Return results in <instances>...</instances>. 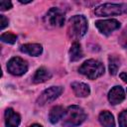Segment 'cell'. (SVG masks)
Segmentation results:
<instances>
[{
  "mask_svg": "<svg viewBox=\"0 0 127 127\" xmlns=\"http://www.w3.org/2000/svg\"><path fill=\"white\" fill-rule=\"evenodd\" d=\"M87 20L82 15L72 16L68 20L67 35L72 40H78L82 38L87 32Z\"/></svg>",
  "mask_w": 127,
  "mask_h": 127,
  "instance_id": "1",
  "label": "cell"
},
{
  "mask_svg": "<svg viewBox=\"0 0 127 127\" xmlns=\"http://www.w3.org/2000/svg\"><path fill=\"white\" fill-rule=\"evenodd\" d=\"M85 111L78 105H70L66 108L63 117V125L65 127H76L86 119Z\"/></svg>",
  "mask_w": 127,
  "mask_h": 127,
  "instance_id": "2",
  "label": "cell"
},
{
  "mask_svg": "<svg viewBox=\"0 0 127 127\" xmlns=\"http://www.w3.org/2000/svg\"><path fill=\"white\" fill-rule=\"evenodd\" d=\"M78 71L89 79H96L104 73V65L101 62L94 59H90L85 61L79 66Z\"/></svg>",
  "mask_w": 127,
  "mask_h": 127,
  "instance_id": "3",
  "label": "cell"
},
{
  "mask_svg": "<svg viewBox=\"0 0 127 127\" xmlns=\"http://www.w3.org/2000/svg\"><path fill=\"white\" fill-rule=\"evenodd\" d=\"M94 13L98 17H108L127 13V4H116V3H105L95 8Z\"/></svg>",
  "mask_w": 127,
  "mask_h": 127,
  "instance_id": "4",
  "label": "cell"
},
{
  "mask_svg": "<svg viewBox=\"0 0 127 127\" xmlns=\"http://www.w3.org/2000/svg\"><path fill=\"white\" fill-rule=\"evenodd\" d=\"M64 13L60 8H51L48 10L44 17V22L47 26L53 27V28H59L63 27L64 24Z\"/></svg>",
  "mask_w": 127,
  "mask_h": 127,
  "instance_id": "5",
  "label": "cell"
},
{
  "mask_svg": "<svg viewBox=\"0 0 127 127\" xmlns=\"http://www.w3.org/2000/svg\"><path fill=\"white\" fill-rule=\"evenodd\" d=\"M7 69L11 74L20 76L27 72L28 64L19 57H13L7 64Z\"/></svg>",
  "mask_w": 127,
  "mask_h": 127,
  "instance_id": "6",
  "label": "cell"
},
{
  "mask_svg": "<svg viewBox=\"0 0 127 127\" xmlns=\"http://www.w3.org/2000/svg\"><path fill=\"white\" fill-rule=\"evenodd\" d=\"M63 90L64 88L62 86H51L41 93L37 99V103L39 105H45L47 103L53 102L62 94Z\"/></svg>",
  "mask_w": 127,
  "mask_h": 127,
  "instance_id": "7",
  "label": "cell"
},
{
  "mask_svg": "<svg viewBox=\"0 0 127 127\" xmlns=\"http://www.w3.org/2000/svg\"><path fill=\"white\" fill-rule=\"evenodd\" d=\"M95 26L101 34H103L105 36H108L113 31L119 29L121 25H120V22L117 21L116 19H107V20H98V21H96Z\"/></svg>",
  "mask_w": 127,
  "mask_h": 127,
  "instance_id": "8",
  "label": "cell"
},
{
  "mask_svg": "<svg viewBox=\"0 0 127 127\" xmlns=\"http://www.w3.org/2000/svg\"><path fill=\"white\" fill-rule=\"evenodd\" d=\"M125 99V91L122 86L115 85L108 92V101L112 105H116L121 103Z\"/></svg>",
  "mask_w": 127,
  "mask_h": 127,
  "instance_id": "9",
  "label": "cell"
},
{
  "mask_svg": "<svg viewBox=\"0 0 127 127\" xmlns=\"http://www.w3.org/2000/svg\"><path fill=\"white\" fill-rule=\"evenodd\" d=\"M21 123L20 115L15 112L12 108L5 110V125L6 127H18Z\"/></svg>",
  "mask_w": 127,
  "mask_h": 127,
  "instance_id": "10",
  "label": "cell"
},
{
  "mask_svg": "<svg viewBox=\"0 0 127 127\" xmlns=\"http://www.w3.org/2000/svg\"><path fill=\"white\" fill-rule=\"evenodd\" d=\"M71 88L77 97H86L90 94V87L84 82L74 81L71 83Z\"/></svg>",
  "mask_w": 127,
  "mask_h": 127,
  "instance_id": "11",
  "label": "cell"
},
{
  "mask_svg": "<svg viewBox=\"0 0 127 127\" xmlns=\"http://www.w3.org/2000/svg\"><path fill=\"white\" fill-rule=\"evenodd\" d=\"M20 51L24 54H27L32 57H38L43 53V47L40 44H25L21 46Z\"/></svg>",
  "mask_w": 127,
  "mask_h": 127,
  "instance_id": "12",
  "label": "cell"
},
{
  "mask_svg": "<svg viewBox=\"0 0 127 127\" xmlns=\"http://www.w3.org/2000/svg\"><path fill=\"white\" fill-rule=\"evenodd\" d=\"M51 77H52V73L45 66H41L36 70L33 77V81L35 83H42L49 80Z\"/></svg>",
  "mask_w": 127,
  "mask_h": 127,
  "instance_id": "13",
  "label": "cell"
},
{
  "mask_svg": "<svg viewBox=\"0 0 127 127\" xmlns=\"http://www.w3.org/2000/svg\"><path fill=\"white\" fill-rule=\"evenodd\" d=\"M64 113H65V110L64 109L63 106H60V105L54 106L49 112V120H50V122L52 124H56L57 122L60 121V119H63Z\"/></svg>",
  "mask_w": 127,
  "mask_h": 127,
  "instance_id": "14",
  "label": "cell"
},
{
  "mask_svg": "<svg viewBox=\"0 0 127 127\" xmlns=\"http://www.w3.org/2000/svg\"><path fill=\"white\" fill-rule=\"evenodd\" d=\"M98 120L103 127H115L114 117L111 114V112H109L107 110H103L99 113Z\"/></svg>",
  "mask_w": 127,
  "mask_h": 127,
  "instance_id": "15",
  "label": "cell"
},
{
  "mask_svg": "<svg viewBox=\"0 0 127 127\" xmlns=\"http://www.w3.org/2000/svg\"><path fill=\"white\" fill-rule=\"evenodd\" d=\"M82 57H83V53H82L80 44L77 42H74L69 49V60L71 62H76L80 60Z\"/></svg>",
  "mask_w": 127,
  "mask_h": 127,
  "instance_id": "16",
  "label": "cell"
},
{
  "mask_svg": "<svg viewBox=\"0 0 127 127\" xmlns=\"http://www.w3.org/2000/svg\"><path fill=\"white\" fill-rule=\"evenodd\" d=\"M108 62H109V72L110 74L115 75L120 66V59L113 55L108 58Z\"/></svg>",
  "mask_w": 127,
  "mask_h": 127,
  "instance_id": "17",
  "label": "cell"
},
{
  "mask_svg": "<svg viewBox=\"0 0 127 127\" xmlns=\"http://www.w3.org/2000/svg\"><path fill=\"white\" fill-rule=\"evenodd\" d=\"M0 40L3 42V43H7V44H15L16 41H17V36L13 33H3L0 37Z\"/></svg>",
  "mask_w": 127,
  "mask_h": 127,
  "instance_id": "18",
  "label": "cell"
},
{
  "mask_svg": "<svg viewBox=\"0 0 127 127\" xmlns=\"http://www.w3.org/2000/svg\"><path fill=\"white\" fill-rule=\"evenodd\" d=\"M119 127H127V110H123L118 115Z\"/></svg>",
  "mask_w": 127,
  "mask_h": 127,
  "instance_id": "19",
  "label": "cell"
},
{
  "mask_svg": "<svg viewBox=\"0 0 127 127\" xmlns=\"http://www.w3.org/2000/svg\"><path fill=\"white\" fill-rule=\"evenodd\" d=\"M12 8V3L9 0H1L0 1V10L1 11H6Z\"/></svg>",
  "mask_w": 127,
  "mask_h": 127,
  "instance_id": "20",
  "label": "cell"
},
{
  "mask_svg": "<svg viewBox=\"0 0 127 127\" xmlns=\"http://www.w3.org/2000/svg\"><path fill=\"white\" fill-rule=\"evenodd\" d=\"M0 21H1V25H0V28L1 30H4L8 25H9V20L4 16V15H0Z\"/></svg>",
  "mask_w": 127,
  "mask_h": 127,
  "instance_id": "21",
  "label": "cell"
},
{
  "mask_svg": "<svg viewBox=\"0 0 127 127\" xmlns=\"http://www.w3.org/2000/svg\"><path fill=\"white\" fill-rule=\"evenodd\" d=\"M120 78H121L124 82L127 83V72H121V73H120Z\"/></svg>",
  "mask_w": 127,
  "mask_h": 127,
  "instance_id": "22",
  "label": "cell"
},
{
  "mask_svg": "<svg viewBox=\"0 0 127 127\" xmlns=\"http://www.w3.org/2000/svg\"><path fill=\"white\" fill-rule=\"evenodd\" d=\"M19 2L20 3H22V4H28V3H31L32 1L30 0V1H23V0H19Z\"/></svg>",
  "mask_w": 127,
  "mask_h": 127,
  "instance_id": "23",
  "label": "cell"
},
{
  "mask_svg": "<svg viewBox=\"0 0 127 127\" xmlns=\"http://www.w3.org/2000/svg\"><path fill=\"white\" fill-rule=\"evenodd\" d=\"M29 127H43L42 125H40V124H37V123H35V124H32L31 126H29Z\"/></svg>",
  "mask_w": 127,
  "mask_h": 127,
  "instance_id": "24",
  "label": "cell"
}]
</instances>
